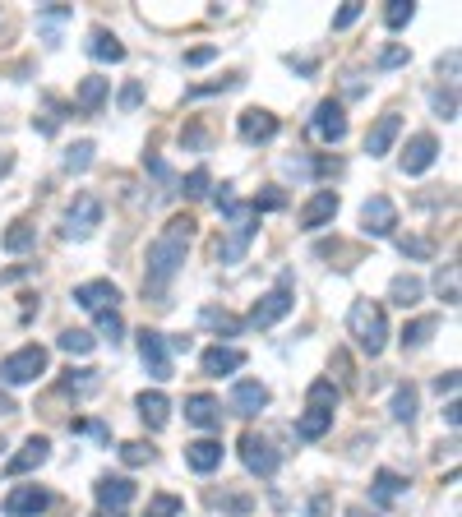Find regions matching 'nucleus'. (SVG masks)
<instances>
[{
    "label": "nucleus",
    "instance_id": "1",
    "mask_svg": "<svg viewBox=\"0 0 462 517\" xmlns=\"http://www.w3.org/2000/svg\"><path fill=\"white\" fill-rule=\"evenodd\" d=\"M195 217H171L167 227L148 241V254H144V291L162 296V291L176 282V273L185 268V250L195 241Z\"/></svg>",
    "mask_w": 462,
    "mask_h": 517
},
{
    "label": "nucleus",
    "instance_id": "2",
    "mask_svg": "<svg viewBox=\"0 0 462 517\" xmlns=\"http://www.w3.org/2000/svg\"><path fill=\"white\" fill-rule=\"evenodd\" d=\"M347 333L356 337V347H361L365 356H379V351L389 347V319H384V305L370 301V296L352 301V310H347Z\"/></svg>",
    "mask_w": 462,
    "mask_h": 517
},
{
    "label": "nucleus",
    "instance_id": "3",
    "mask_svg": "<svg viewBox=\"0 0 462 517\" xmlns=\"http://www.w3.org/2000/svg\"><path fill=\"white\" fill-rule=\"evenodd\" d=\"M47 365H51V351L47 347H19L14 356L0 361V384H10V388L37 384V379L47 374Z\"/></svg>",
    "mask_w": 462,
    "mask_h": 517
},
{
    "label": "nucleus",
    "instance_id": "4",
    "mask_svg": "<svg viewBox=\"0 0 462 517\" xmlns=\"http://www.w3.org/2000/svg\"><path fill=\"white\" fill-rule=\"evenodd\" d=\"M98 227H102V199L98 194H79L61 222V236L65 241H88Z\"/></svg>",
    "mask_w": 462,
    "mask_h": 517
},
{
    "label": "nucleus",
    "instance_id": "5",
    "mask_svg": "<svg viewBox=\"0 0 462 517\" xmlns=\"http://www.w3.org/2000/svg\"><path fill=\"white\" fill-rule=\"evenodd\" d=\"M241 462H245V471H250V476H278V467H282V457H278V448L268 444L264 434H255V430H245L241 434Z\"/></svg>",
    "mask_w": 462,
    "mask_h": 517
},
{
    "label": "nucleus",
    "instance_id": "6",
    "mask_svg": "<svg viewBox=\"0 0 462 517\" xmlns=\"http://www.w3.org/2000/svg\"><path fill=\"white\" fill-rule=\"evenodd\" d=\"M292 305H296V296H292V282L282 277L278 287L273 291H264L255 301V310H250V328H273L278 319H287L292 314Z\"/></svg>",
    "mask_w": 462,
    "mask_h": 517
},
{
    "label": "nucleus",
    "instance_id": "7",
    "mask_svg": "<svg viewBox=\"0 0 462 517\" xmlns=\"http://www.w3.org/2000/svg\"><path fill=\"white\" fill-rule=\"evenodd\" d=\"M139 361H144L148 379H158V384H167V379H171L167 333H153V328H144V333H139Z\"/></svg>",
    "mask_w": 462,
    "mask_h": 517
},
{
    "label": "nucleus",
    "instance_id": "8",
    "mask_svg": "<svg viewBox=\"0 0 462 517\" xmlns=\"http://www.w3.org/2000/svg\"><path fill=\"white\" fill-rule=\"evenodd\" d=\"M393 227H398V208H393L389 194H375V199H365L361 204V231L365 236H393Z\"/></svg>",
    "mask_w": 462,
    "mask_h": 517
},
{
    "label": "nucleus",
    "instance_id": "9",
    "mask_svg": "<svg viewBox=\"0 0 462 517\" xmlns=\"http://www.w3.org/2000/svg\"><path fill=\"white\" fill-rule=\"evenodd\" d=\"M47 457H51V439H47V434H33V439H24V444H19V453L5 462V476H10V481H19V476H28V471L47 467Z\"/></svg>",
    "mask_w": 462,
    "mask_h": 517
},
{
    "label": "nucleus",
    "instance_id": "10",
    "mask_svg": "<svg viewBox=\"0 0 462 517\" xmlns=\"http://www.w3.org/2000/svg\"><path fill=\"white\" fill-rule=\"evenodd\" d=\"M435 157H439L435 134H412L407 148H402V157H398V167H402V176H421V171L435 167Z\"/></svg>",
    "mask_w": 462,
    "mask_h": 517
},
{
    "label": "nucleus",
    "instance_id": "11",
    "mask_svg": "<svg viewBox=\"0 0 462 517\" xmlns=\"http://www.w3.org/2000/svg\"><path fill=\"white\" fill-rule=\"evenodd\" d=\"M74 305H84L88 314H107V310L121 305V287L107 282V277H98V282H79V287H74Z\"/></svg>",
    "mask_w": 462,
    "mask_h": 517
},
{
    "label": "nucleus",
    "instance_id": "12",
    "mask_svg": "<svg viewBox=\"0 0 462 517\" xmlns=\"http://www.w3.org/2000/svg\"><path fill=\"white\" fill-rule=\"evenodd\" d=\"M310 130H315L324 144H342V139H347V111H342V102L324 97L315 107V116H310Z\"/></svg>",
    "mask_w": 462,
    "mask_h": 517
},
{
    "label": "nucleus",
    "instance_id": "13",
    "mask_svg": "<svg viewBox=\"0 0 462 517\" xmlns=\"http://www.w3.org/2000/svg\"><path fill=\"white\" fill-rule=\"evenodd\" d=\"M338 204H342L338 190H315L301 208V231H324L338 217Z\"/></svg>",
    "mask_w": 462,
    "mask_h": 517
},
{
    "label": "nucleus",
    "instance_id": "14",
    "mask_svg": "<svg viewBox=\"0 0 462 517\" xmlns=\"http://www.w3.org/2000/svg\"><path fill=\"white\" fill-rule=\"evenodd\" d=\"M236 134H241L245 144H268V139H278V116L264 107H250L236 116Z\"/></svg>",
    "mask_w": 462,
    "mask_h": 517
},
{
    "label": "nucleus",
    "instance_id": "15",
    "mask_svg": "<svg viewBox=\"0 0 462 517\" xmlns=\"http://www.w3.org/2000/svg\"><path fill=\"white\" fill-rule=\"evenodd\" d=\"M51 508V494L42 490V485H14L10 494H5V513L10 517H37Z\"/></svg>",
    "mask_w": 462,
    "mask_h": 517
},
{
    "label": "nucleus",
    "instance_id": "16",
    "mask_svg": "<svg viewBox=\"0 0 462 517\" xmlns=\"http://www.w3.org/2000/svg\"><path fill=\"white\" fill-rule=\"evenodd\" d=\"M398 134H402V116H398V111H384V116L370 125V134H365V153H370V157H389L393 144H398Z\"/></svg>",
    "mask_w": 462,
    "mask_h": 517
},
{
    "label": "nucleus",
    "instance_id": "17",
    "mask_svg": "<svg viewBox=\"0 0 462 517\" xmlns=\"http://www.w3.org/2000/svg\"><path fill=\"white\" fill-rule=\"evenodd\" d=\"M185 421L195 430H222V402L213 393H190L185 397Z\"/></svg>",
    "mask_w": 462,
    "mask_h": 517
},
{
    "label": "nucleus",
    "instance_id": "18",
    "mask_svg": "<svg viewBox=\"0 0 462 517\" xmlns=\"http://www.w3.org/2000/svg\"><path fill=\"white\" fill-rule=\"evenodd\" d=\"M268 407V388L259 379H236L231 384V411L236 416H259Z\"/></svg>",
    "mask_w": 462,
    "mask_h": 517
},
{
    "label": "nucleus",
    "instance_id": "19",
    "mask_svg": "<svg viewBox=\"0 0 462 517\" xmlns=\"http://www.w3.org/2000/svg\"><path fill=\"white\" fill-rule=\"evenodd\" d=\"M93 494H98V504L107 508V513H121L134 499V481L130 476H102V481L93 485Z\"/></svg>",
    "mask_w": 462,
    "mask_h": 517
},
{
    "label": "nucleus",
    "instance_id": "20",
    "mask_svg": "<svg viewBox=\"0 0 462 517\" xmlns=\"http://www.w3.org/2000/svg\"><path fill=\"white\" fill-rule=\"evenodd\" d=\"M199 365H204V374H213V379H222V374H236L245 365V351L241 347H208L204 356H199Z\"/></svg>",
    "mask_w": 462,
    "mask_h": 517
},
{
    "label": "nucleus",
    "instance_id": "21",
    "mask_svg": "<svg viewBox=\"0 0 462 517\" xmlns=\"http://www.w3.org/2000/svg\"><path fill=\"white\" fill-rule=\"evenodd\" d=\"M185 467L208 476V471L222 467V444L218 439H195V444H185Z\"/></svg>",
    "mask_w": 462,
    "mask_h": 517
},
{
    "label": "nucleus",
    "instance_id": "22",
    "mask_svg": "<svg viewBox=\"0 0 462 517\" xmlns=\"http://www.w3.org/2000/svg\"><path fill=\"white\" fill-rule=\"evenodd\" d=\"M134 407H139V421L148 425V430H162V425L171 421V402H167V393H158V388H153V393H139L134 397Z\"/></svg>",
    "mask_w": 462,
    "mask_h": 517
},
{
    "label": "nucleus",
    "instance_id": "23",
    "mask_svg": "<svg viewBox=\"0 0 462 517\" xmlns=\"http://www.w3.org/2000/svg\"><path fill=\"white\" fill-rule=\"evenodd\" d=\"M107 93H111V79H102V74H88L84 84H79V93H74V107L84 111V116H93V111H102Z\"/></svg>",
    "mask_w": 462,
    "mask_h": 517
},
{
    "label": "nucleus",
    "instance_id": "24",
    "mask_svg": "<svg viewBox=\"0 0 462 517\" xmlns=\"http://www.w3.org/2000/svg\"><path fill=\"white\" fill-rule=\"evenodd\" d=\"M402 490H407V481H402L398 471L379 467L375 471V485H370V499H375L379 508H389V504H398V499H402Z\"/></svg>",
    "mask_w": 462,
    "mask_h": 517
},
{
    "label": "nucleus",
    "instance_id": "25",
    "mask_svg": "<svg viewBox=\"0 0 462 517\" xmlns=\"http://www.w3.org/2000/svg\"><path fill=\"white\" fill-rule=\"evenodd\" d=\"M88 56H93V61H125V47H121V37L116 33H107V28H93V33H88Z\"/></svg>",
    "mask_w": 462,
    "mask_h": 517
},
{
    "label": "nucleus",
    "instance_id": "26",
    "mask_svg": "<svg viewBox=\"0 0 462 517\" xmlns=\"http://www.w3.org/2000/svg\"><path fill=\"white\" fill-rule=\"evenodd\" d=\"M421 296H426V282H421V277H412V273H398L389 282V301L402 305V310H412Z\"/></svg>",
    "mask_w": 462,
    "mask_h": 517
},
{
    "label": "nucleus",
    "instance_id": "27",
    "mask_svg": "<svg viewBox=\"0 0 462 517\" xmlns=\"http://www.w3.org/2000/svg\"><path fill=\"white\" fill-rule=\"evenodd\" d=\"M199 324H204L208 333H227V337H241L245 319H236V314H231V310H218V305H204V310H199Z\"/></svg>",
    "mask_w": 462,
    "mask_h": 517
},
{
    "label": "nucleus",
    "instance_id": "28",
    "mask_svg": "<svg viewBox=\"0 0 462 517\" xmlns=\"http://www.w3.org/2000/svg\"><path fill=\"white\" fill-rule=\"evenodd\" d=\"M329 430H333V411H310V407H305V416L296 421V439H305V444L324 439Z\"/></svg>",
    "mask_w": 462,
    "mask_h": 517
},
{
    "label": "nucleus",
    "instance_id": "29",
    "mask_svg": "<svg viewBox=\"0 0 462 517\" xmlns=\"http://www.w3.org/2000/svg\"><path fill=\"white\" fill-rule=\"evenodd\" d=\"M416 407H421V393H416V384H398V388H393V421L412 425L416 421Z\"/></svg>",
    "mask_w": 462,
    "mask_h": 517
},
{
    "label": "nucleus",
    "instance_id": "30",
    "mask_svg": "<svg viewBox=\"0 0 462 517\" xmlns=\"http://www.w3.org/2000/svg\"><path fill=\"white\" fill-rule=\"evenodd\" d=\"M435 328H439L435 314H426V319H412V324H402V337H398V342L416 351V347H426L430 337H435Z\"/></svg>",
    "mask_w": 462,
    "mask_h": 517
},
{
    "label": "nucleus",
    "instance_id": "31",
    "mask_svg": "<svg viewBox=\"0 0 462 517\" xmlns=\"http://www.w3.org/2000/svg\"><path fill=\"white\" fill-rule=\"evenodd\" d=\"M56 347H61L65 356H88V351L98 347V337L84 333V328H65V333L56 337Z\"/></svg>",
    "mask_w": 462,
    "mask_h": 517
},
{
    "label": "nucleus",
    "instance_id": "32",
    "mask_svg": "<svg viewBox=\"0 0 462 517\" xmlns=\"http://www.w3.org/2000/svg\"><path fill=\"white\" fill-rule=\"evenodd\" d=\"M338 397H342V388L333 384V379H315V384H310V411H333Z\"/></svg>",
    "mask_w": 462,
    "mask_h": 517
},
{
    "label": "nucleus",
    "instance_id": "33",
    "mask_svg": "<svg viewBox=\"0 0 462 517\" xmlns=\"http://www.w3.org/2000/svg\"><path fill=\"white\" fill-rule=\"evenodd\" d=\"M93 153H98V144H93V139H79L74 148H65V171H88L93 167Z\"/></svg>",
    "mask_w": 462,
    "mask_h": 517
},
{
    "label": "nucleus",
    "instance_id": "34",
    "mask_svg": "<svg viewBox=\"0 0 462 517\" xmlns=\"http://www.w3.org/2000/svg\"><path fill=\"white\" fill-rule=\"evenodd\" d=\"M435 291L444 296V305H458L462 301V296H458V264L439 268V273H435Z\"/></svg>",
    "mask_w": 462,
    "mask_h": 517
},
{
    "label": "nucleus",
    "instance_id": "35",
    "mask_svg": "<svg viewBox=\"0 0 462 517\" xmlns=\"http://www.w3.org/2000/svg\"><path fill=\"white\" fill-rule=\"evenodd\" d=\"M208 190H213V176H208V167H195V171H190V176L181 181V194H185V199H204Z\"/></svg>",
    "mask_w": 462,
    "mask_h": 517
},
{
    "label": "nucleus",
    "instance_id": "36",
    "mask_svg": "<svg viewBox=\"0 0 462 517\" xmlns=\"http://www.w3.org/2000/svg\"><path fill=\"white\" fill-rule=\"evenodd\" d=\"M0 245H5V250H10V254H24V250H33V227H28V222H14V227L5 231V241H0Z\"/></svg>",
    "mask_w": 462,
    "mask_h": 517
},
{
    "label": "nucleus",
    "instance_id": "37",
    "mask_svg": "<svg viewBox=\"0 0 462 517\" xmlns=\"http://www.w3.org/2000/svg\"><path fill=\"white\" fill-rule=\"evenodd\" d=\"M98 337H107L111 347H121V337H125V319L116 310H107V314H98Z\"/></svg>",
    "mask_w": 462,
    "mask_h": 517
},
{
    "label": "nucleus",
    "instance_id": "38",
    "mask_svg": "<svg viewBox=\"0 0 462 517\" xmlns=\"http://www.w3.org/2000/svg\"><path fill=\"white\" fill-rule=\"evenodd\" d=\"M412 14H416L412 0H389V10H384V24H389L393 33H398V28L412 24Z\"/></svg>",
    "mask_w": 462,
    "mask_h": 517
},
{
    "label": "nucleus",
    "instance_id": "39",
    "mask_svg": "<svg viewBox=\"0 0 462 517\" xmlns=\"http://www.w3.org/2000/svg\"><path fill=\"white\" fill-rule=\"evenodd\" d=\"M181 499H176V494H153V499H148V513L144 517H181Z\"/></svg>",
    "mask_w": 462,
    "mask_h": 517
},
{
    "label": "nucleus",
    "instance_id": "40",
    "mask_svg": "<svg viewBox=\"0 0 462 517\" xmlns=\"http://www.w3.org/2000/svg\"><path fill=\"white\" fill-rule=\"evenodd\" d=\"M430 102H435V111L444 121H458V93L453 88H430Z\"/></svg>",
    "mask_w": 462,
    "mask_h": 517
},
{
    "label": "nucleus",
    "instance_id": "41",
    "mask_svg": "<svg viewBox=\"0 0 462 517\" xmlns=\"http://www.w3.org/2000/svg\"><path fill=\"white\" fill-rule=\"evenodd\" d=\"M398 250H402V259H430L435 245H430L426 236H398Z\"/></svg>",
    "mask_w": 462,
    "mask_h": 517
},
{
    "label": "nucleus",
    "instance_id": "42",
    "mask_svg": "<svg viewBox=\"0 0 462 517\" xmlns=\"http://www.w3.org/2000/svg\"><path fill=\"white\" fill-rule=\"evenodd\" d=\"M102 379L98 370H70V379H65V393H93Z\"/></svg>",
    "mask_w": 462,
    "mask_h": 517
},
{
    "label": "nucleus",
    "instance_id": "43",
    "mask_svg": "<svg viewBox=\"0 0 462 517\" xmlns=\"http://www.w3.org/2000/svg\"><path fill=\"white\" fill-rule=\"evenodd\" d=\"M121 462L125 467H144V462H153V448L139 444V439H130V444H121Z\"/></svg>",
    "mask_w": 462,
    "mask_h": 517
},
{
    "label": "nucleus",
    "instance_id": "44",
    "mask_svg": "<svg viewBox=\"0 0 462 517\" xmlns=\"http://www.w3.org/2000/svg\"><path fill=\"white\" fill-rule=\"evenodd\" d=\"M241 84V74H227V79H213V84H195L185 97H208V93H227V88Z\"/></svg>",
    "mask_w": 462,
    "mask_h": 517
},
{
    "label": "nucleus",
    "instance_id": "45",
    "mask_svg": "<svg viewBox=\"0 0 462 517\" xmlns=\"http://www.w3.org/2000/svg\"><path fill=\"white\" fill-rule=\"evenodd\" d=\"M356 19H361V0H347V5H342V10L333 14V28L342 33V28H352Z\"/></svg>",
    "mask_w": 462,
    "mask_h": 517
},
{
    "label": "nucleus",
    "instance_id": "46",
    "mask_svg": "<svg viewBox=\"0 0 462 517\" xmlns=\"http://www.w3.org/2000/svg\"><path fill=\"white\" fill-rule=\"evenodd\" d=\"M407 61H412V51H407V47H398V42L379 51V65H384V70H393V65H407Z\"/></svg>",
    "mask_w": 462,
    "mask_h": 517
},
{
    "label": "nucleus",
    "instance_id": "47",
    "mask_svg": "<svg viewBox=\"0 0 462 517\" xmlns=\"http://www.w3.org/2000/svg\"><path fill=\"white\" fill-rule=\"evenodd\" d=\"M282 204H287V194H282V190H268V194H259L250 208H255V213H278Z\"/></svg>",
    "mask_w": 462,
    "mask_h": 517
},
{
    "label": "nucleus",
    "instance_id": "48",
    "mask_svg": "<svg viewBox=\"0 0 462 517\" xmlns=\"http://www.w3.org/2000/svg\"><path fill=\"white\" fill-rule=\"evenodd\" d=\"M139 102H144V84H139V79H130V84L121 88V111H134Z\"/></svg>",
    "mask_w": 462,
    "mask_h": 517
},
{
    "label": "nucleus",
    "instance_id": "49",
    "mask_svg": "<svg viewBox=\"0 0 462 517\" xmlns=\"http://www.w3.org/2000/svg\"><path fill=\"white\" fill-rule=\"evenodd\" d=\"M218 504L227 508V513H236V517H241V513H250V499H245V494H222Z\"/></svg>",
    "mask_w": 462,
    "mask_h": 517
},
{
    "label": "nucleus",
    "instance_id": "50",
    "mask_svg": "<svg viewBox=\"0 0 462 517\" xmlns=\"http://www.w3.org/2000/svg\"><path fill=\"white\" fill-rule=\"evenodd\" d=\"M213 56H218L213 47H195V51H185V65H208Z\"/></svg>",
    "mask_w": 462,
    "mask_h": 517
},
{
    "label": "nucleus",
    "instance_id": "51",
    "mask_svg": "<svg viewBox=\"0 0 462 517\" xmlns=\"http://www.w3.org/2000/svg\"><path fill=\"white\" fill-rule=\"evenodd\" d=\"M435 388H439V397H444V393H458V370H449V374H439V379H435Z\"/></svg>",
    "mask_w": 462,
    "mask_h": 517
},
{
    "label": "nucleus",
    "instance_id": "52",
    "mask_svg": "<svg viewBox=\"0 0 462 517\" xmlns=\"http://www.w3.org/2000/svg\"><path fill=\"white\" fill-rule=\"evenodd\" d=\"M74 434H93V439H107V425H98V421H74Z\"/></svg>",
    "mask_w": 462,
    "mask_h": 517
},
{
    "label": "nucleus",
    "instance_id": "53",
    "mask_svg": "<svg viewBox=\"0 0 462 517\" xmlns=\"http://www.w3.org/2000/svg\"><path fill=\"white\" fill-rule=\"evenodd\" d=\"M144 167L153 171L158 181H171V167H167V162H162V157H144Z\"/></svg>",
    "mask_w": 462,
    "mask_h": 517
},
{
    "label": "nucleus",
    "instance_id": "54",
    "mask_svg": "<svg viewBox=\"0 0 462 517\" xmlns=\"http://www.w3.org/2000/svg\"><path fill=\"white\" fill-rule=\"evenodd\" d=\"M181 139H185V144H190V148H204V144H208V134L199 130V125H190V130H185Z\"/></svg>",
    "mask_w": 462,
    "mask_h": 517
},
{
    "label": "nucleus",
    "instance_id": "55",
    "mask_svg": "<svg viewBox=\"0 0 462 517\" xmlns=\"http://www.w3.org/2000/svg\"><path fill=\"white\" fill-rule=\"evenodd\" d=\"M439 74H449V79H458V51H449V56L439 61Z\"/></svg>",
    "mask_w": 462,
    "mask_h": 517
},
{
    "label": "nucleus",
    "instance_id": "56",
    "mask_svg": "<svg viewBox=\"0 0 462 517\" xmlns=\"http://www.w3.org/2000/svg\"><path fill=\"white\" fill-rule=\"evenodd\" d=\"M444 421H449V430H458V421H462V407L449 397V407H444Z\"/></svg>",
    "mask_w": 462,
    "mask_h": 517
},
{
    "label": "nucleus",
    "instance_id": "57",
    "mask_svg": "<svg viewBox=\"0 0 462 517\" xmlns=\"http://www.w3.org/2000/svg\"><path fill=\"white\" fill-rule=\"evenodd\" d=\"M329 513V494H315V504H310V517H324Z\"/></svg>",
    "mask_w": 462,
    "mask_h": 517
},
{
    "label": "nucleus",
    "instance_id": "58",
    "mask_svg": "<svg viewBox=\"0 0 462 517\" xmlns=\"http://www.w3.org/2000/svg\"><path fill=\"white\" fill-rule=\"evenodd\" d=\"M14 411H19V407H14V397L0 393V416H14Z\"/></svg>",
    "mask_w": 462,
    "mask_h": 517
},
{
    "label": "nucleus",
    "instance_id": "59",
    "mask_svg": "<svg viewBox=\"0 0 462 517\" xmlns=\"http://www.w3.org/2000/svg\"><path fill=\"white\" fill-rule=\"evenodd\" d=\"M10 171H14V157H10V153H0V176H10Z\"/></svg>",
    "mask_w": 462,
    "mask_h": 517
},
{
    "label": "nucleus",
    "instance_id": "60",
    "mask_svg": "<svg viewBox=\"0 0 462 517\" xmlns=\"http://www.w3.org/2000/svg\"><path fill=\"white\" fill-rule=\"evenodd\" d=\"M347 517H379V513H370V508H347Z\"/></svg>",
    "mask_w": 462,
    "mask_h": 517
},
{
    "label": "nucleus",
    "instance_id": "61",
    "mask_svg": "<svg viewBox=\"0 0 462 517\" xmlns=\"http://www.w3.org/2000/svg\"><path fill=\"white\" fill-rule=\"evenodd\" d=\"M98 517H125V513H107V508H102V513Z\"/></svg>",
    "mask_w": 462,
    "mask_h": 517
}]
</instances>
